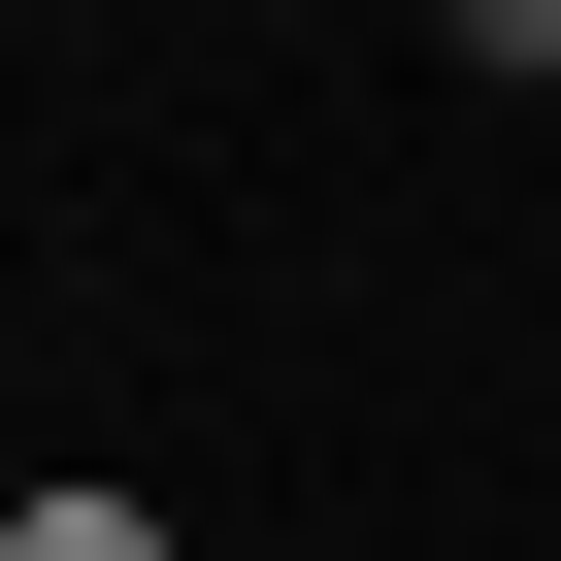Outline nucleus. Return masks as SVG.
I'll use <instances>...</instances> for the list:
<instances>
[{"instance_id":"1","label":"nucleus","mask_w":561,"mask_h":561,"mask_svg":"<svg viewBox=\"0 0 561 561\" xmlns=\"http://www.w3.org/2000/svg\"><path fill=\"white\" fill-rule=\"evenodd\" d=\"M0 561H165V495H0Z\"/></svg>"}]
</instances>
